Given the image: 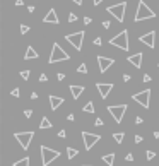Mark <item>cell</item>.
Instances as JSON below:
<instances>
[{
    "label": "cell",
    "instance_id": "6da1fadb",
    "mask_svg": "<svg viewBox=\"0 0 159 166\" xmlns=\"http://www.w3.org/2000/svg\"><path fill=\"white\" fill-rule=\"evenodd\" d=\"M156 17V12L152 11L151 7H147L144 0H139V5H137V12H135V17L133 21L135 22H140V21H145V19H154Z\"/></svg>",
    "mask_w": 159,
    "mask_h": 166
},
{
    "label": "cell",
    "instance_id": "7a4b0ae2",
    "mask_svg": "<svg viewBox=\"0 0 159 166\" xmlns=\"http://www.w3.org/2000/svg\"><path fill=\"white\" fill-rule=\"evenodd\" d=\"M110 45H113V46H116V48L123 50V52H128V48H130V45H128V31H127V29L120 31L115 38H111V40H110Z\"/></svg>",
    "mask_w": 159,
    "mask_h": 166
},
{
    "label": "cell",
    "instance_id": "3957f363",
    "mask_svg": "<svg viewBox=\"0 0 159 166\" xmlns=\"http://www.w3.org/2000/svg\"><path fill=\"white\" fill-rule=\"evenodd\" d=\"M40 151H41V166H48L52 161L60 158V151L50 149L46 146H40Z\"/></svg>",
    "mask_w": 159,
    "mask_h": 166
},
{
    "label": "cell",
    "instance_id": "277c9868",
    "mask_svg": "<svg viewBox=\"0 0 159 166\" xmlns=\"http://www.w3.org/2000/svg\"><path fill=\"white\" fill-rule=\"evenodd\" d=\"M70 58V55L65 52V50L60 46L58 43H55L53 45V48H52V53H50V58H48V62L50 63H56V62H65V60H69Z\"/></svg>",
    "mask_w": 159,
    "mask_h": 166
},
{
    "label": "cell",
    "instance_id": "5b68a950",
    "mask_svg": "<svg viewBox=\"0 0 159 166\" xmlns=\"http://www.w3.org/2000/svg\"><path fill=\"white\" fill-rule=\"evenodd\" d=\"M125 11H127V2H120V4L110 5V7L106 9L108 14H111L118 22H123V19H125Z\"/></svg>",
    "mask_w": 159,
    "mask_h": 166
},
{
    "label": "cell",
    "instance_id": "8992f818",
    "mask_svg": "<svg viewBox=\"0 0 159 166\" xmlns=\"http://www.w3.org/2000/svg\"><path fill=\"white\" fill-rule=\"evenodd\" d=\"M14 137H15V140L19 142V146L27 151V147H29L31 142H33L34 132H33V130H29V132H17V134H14Z\"/></svg>",
    "mask_w": 159,
    "mask_h": 166
},
{
    "label": "cell",
    "instance_id": "52a82bcc",
    "mask_svg": "<svg viewBox=\"0 0 159 166\" xmlns=\"http://www.w3.org/2000/svg\"><path fill=\"white\" fill-rule=\"evenodd\" d=\"M84 36H86V33L84 31H77V33H72V34H67L65 36V40L69 41V43L74 46L77 52H81L82 50V41H84Z\"/></svg>",
    "mask_w": 159,
    "mask_h": 166
},
{
    "label": "cell",
    "instance_id": "ba28073f",
    "mask_svg": "<svg viewBox=\"0 0 159 166\" xmlns=\"http://www.w3.org/2000/svg\"><path fill=\"white\" fill-rule=\"evenodd\" d=\"M106 108H108V113L115 118V122L122 123L123 115H125V111H127V108H128V106H127V104H115V106H106Z\"/></svg>",
    "mask_w": 159,
    "mask_h": 166
},
{
    "label": "cell",
    "instance_id": "9c48e42d",
    "mask_svg": "<svg viewBox=\"0 0 159 166\" xmlns=\"http://www.w3.org/2000/svg\"><path fill=\"white\" fill-rule=\"evenodd\" d=\"M82 140H84V149L89 151L96 142L101 140V135H98V134H91V132H82Z\"/></svg>",
    "mask_w": 159,
    "mask_h": 166
},
{
    "label": "cell",
    "instance_id": "30bf717a",
    "mask_svg": "<svg viewBox=\"0 0 159 166\" xmlns=\"http://www.w3.org/2000/svg\"><path fill=\"white\" fill-rule=\"evenodd\" d=\"M132 100L135 103L142 104L144 108H149V100H151V91L149 89H144V91L137 92V94H132Z\"/></svg>",
    "mask_w": 159,
    "mask_h": 166
},
{
    "label": "cell",
    "instance_id": "8fae6325",
    "mask_svg": "<svg viewBox=\"0 0 159 166\" xmlns=\"http://www.w3.org/2000/svg\"><path fill=\"white\" fill-rule=\"evenodd\" d=\"M96 60H98V65H99V72H101V74H104V72H106V70L115 63V60H113V58H108V57H103V55H98Z\"/></svg>",
    "mask_w": 159,
    "mask_h": 166
},
{
    "label": "cell",
    "instance_id": "7c38bea8",
    "mask_svg": "<svg viewBox=\"0 0 159 166\" xmlns=\"http://www.w3.org/2000/svg\"><path fill=\"white\" fill-rule=\"evenodd\" d=\"M139 41L144 43L145 46H149V48H154L156 46V31H149V33L142 34V36L139 38Z\"/></svg>",
    "mask_w": 159,
    "mask_h": 166
},
{
    "label": "cell",
    "instance_id": "4fadbf2b",
    "mask_svg": "<svg viewBox=\"0 0 159 166\" xmlns=\"http://www.w3.org/2000/svg\"><path fill=\"white\" fill-rule=\"evenodd\" d=\"M96 89L99 91L101 98H103V100H106L108 94H110L111 89H113V84H111V82H96Z\"/></svg>",
    "mask_w": 159,
    "mask_h": 166
},
{
    "label": "cell",
    "instance_id": "5bb4252c",
    "mask_svg": "<svg viewBox=\"0 0 159 166\" xmlns=\"http://www.w3.org/2000/svg\"><path fill=\"white\" fill-rule=\"evenodd\" d=\"M142 58H144V53L137 52V53H133V55H130L127 60H128V63H132L135 69H140L142 67Z\"/></svg>",
    "mask_w": 159,
    "mask_h": 166
},
{
    "label": "cell",
    "instance_id": "9a60e30c",
    "mask_svg": "<svg viewBox=\"0 0 159 166\" xmlns=\"http://www.w3.org/2000/svg\"><path fill=\"white\" fill-rule=\"evenodd\" d=\"M43 22H46V24H58L60 19H58V15H56L55 9H50L48 14H46V15L43 17Z\"/></svg>",
    "mask_w": 159,
    "mask_h": 166
},
{
    "label": "cell",
    "instance_id": "2e32d148",
    "mask_svg": "<svg viewBox=\"0 0 159 166\" xmlns=\"http://www.w3.org/2000/svg\"><path fill=\"white\" fill-rule=\"evenodd\" d=\"M48 100H50V106H52V110H53V111H55V110H58V108L63 104V101H65L63 98L55 96V94H50V98H48Z\"/></svg>",
    "mask_w": 159,
    "mask_h": 166
},
{
    "label": "cell",
    "instance_id": "e0dca14e",
    "mask_svg": "<svg viewBox=\"0 0 159 166\" xmlns=\"http://www.w3.org/2000/svg\"><path fill=\"white\" fill-rule=\"evenodd\" d=\"M84 86H75V84H70V92H72V98L74 100H79V96H81L82 92H84Z\"/></svg>",
    "mask_w": 159,
    "mask_h": 166
},
{
    "label": "cell",
    "instance_id": "ac0fdd59",
    "mask_svg": "<svg viewBox=\"0 0 159 166\" xmlns=\"http://www.w3.org/2000/svg\"><path fill=\"white\" fill-rule=\"evenodd\" d=\"M34 58H38V53H36V50H34L33 46H27L26 53H24V60H34Z\"/></svg>",
    "mask_w": 159,
    "mask_h": 166
},
{
    "label": "cell",
    "instance_id": "d6986e66",
    "mask_svg": "<svg viewBox=\"0 0 159 166\" xmlns=\"http://www.w3.org/2000/svg\"><path fill=\"white\" fill-rule=\"evenodd\" d=\"M103 161L106 163L108 166H113V163H115V152H110V154H104V156H103Z\"/></svg>",
    "mask_w": 159,
    "mask_h": 166
},
{
    "label": "cell",
    "instance_id": "ffe728a7",
    "mask_svg": "<svg viewBox=\"0 0 159 166\" xmlns=\"http://www.w3.org/2000/svg\"><path fill=\"white\" fill-rule=\"evenodd\" d=\"M40 129H52V122H50L48 117H43L40 122Z\"/></svg>",
    "mask_w": 159,
    "mask_h": 166
},
{
    "label": "cell",
    "instance_id": "44dd1931",
    "mask_svg": "<svg viewBox=\"0 0 159 166\" xmlns=\"http://www.w3.org/2000/svg\"><path fill=\"white\" fill-rule=\"evenodd\" d=\"M77 154H79V149H74V147H67V158H69V159H74Z\"/></svg>",
    "mask_w": 159,
    "mask_h": 166
},
{
    "label": "cell",
    "instance_id": "7402d4cb",
    "mask_svg": "<svg viewBox=\"0 0 159 166\" xmlns=\"http://www.w3.org/2000/svg\"><path fill=\"white\" fill-rule=\"evenodd\" d=\"M113 139H115L116 144H122L123 139H125V134H123V132H115V134H113Z\"/></svg>",
    "mask_w": 159,
    "mask_h": 166
},
{
    "label": "cell",
    "instance_id": "603a6c76",
    "mask_svg": "<svg viewBox=\"0 0 159 166\" xmlns=\"http://www.w3.org/2000/svg\"><path fill=\"white\" fill-rule=\"evenodd\" d=\"M82 110L86 111V113H94V111H96V108H94V104H93V101H89L87 104H86L84 108H82Z\"/></svg>",
    "mask_w": 159,
    "mask_h": 166
},
{
    "label": "cell",
    "instance_id": "cb8c5ba5",
    "mask_svg": "<svg viewBox=\"0 0 159 166\" xmlns=\"http://www.w3.org/2000/svg\"><path fill=\"white\" fill-rule=\"evenodd\" d=\"M14 166H29V158H22L17 163H14Z\"/></svg>",
    "mask_w": 159,
    "mask_h": 166
},
{
    "label": "cell",
    "instance_id": "d4e9b609",
    "mask_svg": "<svg viewBox=\"0 0 159 166\" xmlns=\"http://www.w3.org/2000/svg\"><path fill=\"white\" fill-rule=\"evenodd\" d=\"M77 72L79 74H87V65H86V63H81V65L77 67Z\"/></svg>",
    "mask_w": 159,
    "mask_h": 166
},
{
    "label": "cell",
    "instance_id": "484cf974",
    "mask_svg": "<svg viewBox=\"0 0 159 166\" xmlns=\"http://www.w3.org/2000/svg\"><path fill=\"white\" fill-rule=\"evenodd\" d=\"M145 158H147L149 161H151V159H154V158H156V152H154V151H151V149H149V151L145 152Z\"/></svg>",
    "mask_w": 159,
    "mask_h": 166
},
{
    "label": "cell",
    "instance_id": "4316f807",
    "mask_svg": "<svg viewBox=\"0 0 159 166\" xmlns=\"http://www.w3.org/2000/svg\"><path fill=\"white\" fill-rule=\"evenodd\" d=\"M21 77H22V79H26V81H27V79L31 77V72H29V70H22V72H21Z\"/></svg>",
    "mask_w": 159,
    "mask_h": 166
},
{
    "label": "cell",
    "instance_id": "83f0119b",
    "mask_svg": "<svg viewBox=\"0 0 159 166\" xmlns=\"http://www.w3.org/2000/svg\"><path fill=\"white\" fill-rule=\"evenodd\" d=\"M27 31H29V26H26V24H21V34H26Z\"/></svg>",
    "mask_w": 159,
    "mask_h": 166
},
{
    "label": "cell",
    "instance_id": "f1b7e54d",
    "mask_svg": "<svg viewBox=\"0 0 159 166\" xmlns=\"http://www.w3.org/2000/svg\"><path fill=\"white\" fill-rule=\"evenodd\" d=\"M69 21H70V22H75V21H77V15H75L74 12H70V14H69Z\"/></svg>",
    "mask_w": 159,
    "mask_h": 166
},
{
    "label": "cell",
    "instance_id": "f546056e",
    "mask_svg": "<svg viewBox=\"0 0 159 166\" xmlns=\"http://www.w3.org/2000/svg\"><path fill=\"white\" fill-rule=\"evenodd\" d=\"M93 43L96 45V46H101V43H103V40H101L99 36H96V38H94V41H93Z\"/></svg>",
    "mask_w": 159,
    "mask_h": 166
},
{
    "label": "cell",
    "instance_id": "4dcf8cb0",
    "mask_svg": "<svg viewBox=\"0 0 159 166\" xmlns=\"http://www.w3.org/2000/svg\"><path fill=\"white\" fill-rule=\"evenodd\" d=\"M10 94H12V96H14V98H19V87L12 89V91H10Z\"/></svg>",
    "mask_w": 159,
    "mask_h": 166
},
{
    "label": "cell",
    "instance_id": "1f68e13d",
    "mask_svg": "<svg viewBox=\"0 0 159 166\" xmlns=\"http://www.w3.org/2000/svg\"><path fill=\"white\" fill-rule=\"evenodd\" d=\"M24 117L31 118V117H33V110H24Z\"/></svg>",
    "mask_w": 159,
    "mask_h": 166
},
{
    "label": "cell",
    "instance_id": "d6a6232c",
    "mask_svg": "<svg viewBox=\"0 0 159 166\" xmlns=\"http://www.w3.org/2000/svg\"><path fill=\"white\" fill-rule=\"evenodd\" d=\"M133 140H135V144H140L142 140H144V137H142V135H135V139H133Z\"/></svg>",
    "mask_w": 159,
    "mask_h": 166
},
{
    "label": "cell",
    "instance_id": "836d02e7",
    "mask_svg": "<svg viewBox=\"0 0 159 166\" xmlns=\"http://www.w3.org/2000/svg\"><path fill=\"white\" fill-rule=\"evenodd\" d=\"M46 81H48V75H46V74H41L40 75V82H46Z\"/></svg>",
    "mask_w": 159,
    "mask_h": 166
},
{
    "label": "cell",
    "instance_id": "e575fe53",
    "mask_svg": "<svg viewBox=\"0 0 159 166\" xmlns=\"http://www.w3.org/2000/svg\"><path fill=\"white\" fill-rule=\"evenodd\" d=\"M135 123H137V125L144 123V118H142V117H135Z\"/></svg>",
    "mask_w": 159,
    "mask_h": 166
},
{
    "label": "cell",
    "instance_id": "d590c367",
    "mask_svg": "<svg viewBox=\"0 0 159 166\" xmlns=\"http://www.w3.org/2000/svg\"><path fill=\"white\" fill-rule=\"evenodd\" d=\"M103 28H104V29H110V28H111V22L110 21H104L103 22Z\"/></svg>",
    "mask_w": 159,
    "mask_h": 166
},
{
    "label": "cell",
    "instance_id": "8d00e7d4",
    "mask_svg": "<svg viewBox=\"0 0 159 166\" xmlns=\"http://www.w3.org/2000/svg\"><path fill=\"white\" fill-rule=\"evenodd\" d=\"M94 125L101 127V125H103V120H101V118H96V120H94Z\"/></svg>",
    "mask_w": 159,
    "mask_h": 166
},
{
    "label": "cell",
    "instance_id": "74e56055",
    "mask_svg": "<svg viewBox=\"0 0 159 166\" xmlns=\"http://www.w3.org/2000/svg\"><path fill=\"white\" fill-rule=\"evenodd\" d=\"M125 159H127V161H133V154H132V152H128V154L125 156Z\"/></svg>",
    "mask_w": 159,
    "mask_h": 166
},
{
    "label": "cell",
    "instance_id": "f35d334b",
    "mask_svg": "<svg viewBox=\"0 0 159 166\" xmlns=\"http://www.w3.org/2000/svg\"><path fill=\"white\" fill-rule=\"evenodd\" d=\"M144 82H151V75L149 74H144Z\"/></svg>",
    "mask_w": 159,
    "mask_h": 166
},
{
    "label": "cell",
    "instance_id": "ab89813d",
    "mask_svg": "<svg viewBox=\"0 0 159 166\" xmlns=\"http://www.w3.org/2000/svg\"><path fill=\"white\" fill-rule=\"evenodd\" d=\"M58 137H60V139H63V137H67V135H65V130H60V132H58Z\"/></svg>",
    "mask_w": 159,
    "mask_h": 166
},
{
    "label": "cell",
    "instance_id": "60d3db41",
    "mask_svg": "<svg viewBox=\"0 0 159 166\" xmlns=\"http://www.w3.org/2000/svg\"><path fill=\"white\" fill-rule=\"evenodd\" d=\"M74 113H69V117H67V120H69V122H72V120H74Z\"/></svg>",
    "mask_w": 159,
    "mask_h": 166
},
{
    "label": "cell",
    "instance_id": "b9f144b4",
    "mask_svg": "<svg viewBox=\"0 0 159 166\" xmlns=\"http://www.w3.org/2000/svg\"><path fill=\"white\" fill-rule=\"evenodd\" d=\"M84 24H91V17H84Z\"/></svg>",
    "mask_w": 159,
    "mask_h": 166
},
{
    "label": "cell",
    "instance_id": "7bdbcfd3",
    "mask_svg": "<svg viewBox=\"0 0 159 166\" xmlns=\"http://www.w3.org/2000/svg\"><path fill=\"white\" fill-rule=\"evenodd\" d=\"M56 79H58V81H63V79H65V75H63V74H58V75H56Z\"/></svg>",
    "mask_w": 159,
    "mask_h": 166
},
{
    "label": "cell",
    "instance_id": "ee69618b",
    "mask_svg": "<svg viewBox=\"0 0 159 166\" xmlns=\"http://www.w3.org/2000/svg\"><path fill=\"white\" fill-rule=\"evenodd\" d=\"M22 4H24V2H22V0H15V5H17V7H21Z\"/></svg>",
    "mask_w": 159,
    "mask_h": 166
},
{
    "label": "cell",
    "instance_id": "f6af8a7d",
    "mask_svg": "<svg viewBox=\"0 0 159 166\" xmlns=\"http://www.w3.org/2000/svg\"><path fill=\"white\" fill-rule=\"evenodd\" d=\"M31 100H38V92H33V94H31Z\"/></svg>",
    "mask_w": 159,
    "mask_h": 166
},
{
    "label": "cell",
    "instance_id": "bcb514c9",
    "mask_svg": "<svg viewBox=\"0 0 159 166\" xmlns=\"http://www.w3.org/2000/svg\"><path fill=\"white\" fill-rule=\"evenodd\" d=\"M123 81H125V82H127V81H130V75H128V74H125V75H123Z\"/></svg>",
    "mask_w": 159,
    "mask_h": 166
},
{
    "label": "cell",
    "instance_id": "7dc6e473",
    "mask_svg": "<svg viewBox=\"0 0 159 166\" xmlns=\"http://www.w3.org/2000/svg\"><path fill=\"white\" fill-rule=\"evenodd\" d=\"M101 2H103V0H93V4H94V5H99Z\"/></svg>",
    "mask_w": 159,
    "mask_h": 166
},
{
    "label": "cell",
    "instance_id": "c3c4849f",
    "mask_svg": "<svg viewBox=\"0 0 159 166\" xmlns=\"http://www.w3.org/2000/svg\"><path fill=\"white\" fill-rule=\"evenodd\" d=\"M74 4H77V5H82V0H72Z\"/></svg>",
    "mask_w": 159,
    "mask_h": 166
},
{
    "label": "cell",
    "instance_id": "681fc988",
    "mask_svg": "<svg viewBox=\"0 0 159 166\" xmlns=\"http://www.w3.org/2000/svg\"><path fill=\"white\" fill-rule=\"evenodd\" d=\"M154 139H159V132H154Z\"/></svg>",
    "mask_w": 159,
    "mask_h": 166
},
{
    "label": "cell",
    "instance_id": "f907efd6",
    "mask_svg": "<svg viewBox=\"0 0 159 166\" xmlns=\"http://www.w3.org/2000/svg\"><path fill=\"white\" fill-rule=\"evenodd\" d=\"M82 166H91V164H82Z\"/></svg>",
    "mask_w": 159,
    "mask_h": 166
},
{
    "label": "cell",
    "instance_id": "816d5d0a",
    "mask_svg": "<svg viewBox=\"0 0 159 166\" xmlns=\"http://www.w3.org/2000/svg\"><path fill=\"white\" fill-rule=\"evenodd\" d=\"M157 67H159V65H157Z\"/></svg>",
    "mask_w": 159,
    "mask_h": 166
}]
</instances>
